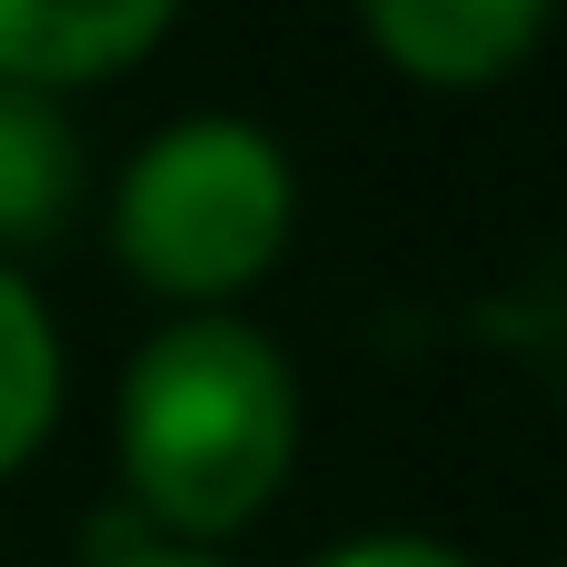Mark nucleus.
Masks as SVG:
<instances>
[{
	"label": "nucleus",
	"instance_id": "f257e3e1",
	"mask_svg": "<svg viewBox=\"0 0 567 567\" xmlns=\"http://www.w3.org/2000/svg\"><path fill=\"white\" fill-rule=\"evenodd\" d=\"M299 468V379L249 319H169L120 379V478L150 538L219 548Z\"/></svg>",
	"mask_w": 567,
	"mask_h": 567
},
{
	"label": "nucleus",
	"instance_id": "f03ea898",
	"mask_svg": "<svg viewBox=\"0 0 567 567\" xmlns=\"http://www.w3.org/2000/svg\"><path fill=\"white\" fill-rule=\"evenodd\" d=\"M289 219H299V179H289L279 140L229 110L150 130L110 189V239H120L130 279L179 299L189 319L239 299L249 279H269L289 249Z\"/></svg>",
	"mask_w": 567,
	"mask_h": 567
},
{
	"label": "nucleus",
	"instance_id": "7ed1b4c3",
	"mask_svg": "<svg viewBox=\"0 0 567 567\" xmlns=\"http://www.w3.org/2000/svg\"><path fill=\"white\" fill-rule=\"evenodd\" d=\"M179 30L169 0H0V90H90L140 70Z\"/></svg>",
	"mask_w": 567,
	"mask_h": 567
},
{
	"label": "nucleus",
	"instance_id": "20e7f679",
	"mask_svg": "<svg viewBox=\"0 0 567 567\" xmlns=\"http://www.w3.org/2000/svg\"><path fill=\"white\" fill-rule=\"evenodd\" d=\"M548 40L538 0H369V50L429 90H488Z\"/></svg>",
	"mask_w": 567,
	"mask_h": 567
},
{
	"label": "nucleus",
	"instance_id": "39448f33",
	"mask_svg": "<svg viewBox=\"0 0 567 567\" xmlns=\"http://www.w3.org/2000/svg\"><path fill=\"white\" fill-rule=\"evenodd\" d=\"M50 419H60V329L40 289L0 259V478L50 439Z\"/></svg>",
	"mask_w": 567,
	"mask_h": 567
},
{
	"label": "nucleus",
	"instance_id": "423d86ee",
	"mask_svg": "<svg viewBox=\"0 0 567 567\" xmlns=\"http://www.w3.org/2000/svg\"><path fill=\"white\" fill-rule=\"evenodd\" d=\"M70 209V140L50 120V100L0 90V229H50Z\"/></svg>",
	"mask_w": 567,
	"mask_h": 567
},
{
	"label": "nucleus",
	"instance_id": "0eeeda50",
	"mask_svg": "<svg viewBox=\"0 0 567 567\" xmlns=\"http://www.w3.org/2000/svg\"><path fill=\"white\" fill-rule=\"evenodd\" d=\"M319 567H478V558H458L449 538H409V528H379V538H349V548H329Z\"/></svg>",
	"mask_w": 567,
	"mask_h": 567
},
{
	"label": "nucleus",
	"instance_id": "6e6552de",
	"mask_svg": "<svg viewBox=\"0 0 567 567\" xmlns=\"http://www.w3.org/2000/svg\"><path fill=\"white\" fill-rule=\"evenodd\" d=\"M100 567H229V558H209V548H169V538H150V548H130V558H100Z\"/></svg>",
	"mask_w": 567,
	"mask_h": 567
}]
</instances>
